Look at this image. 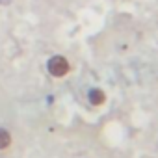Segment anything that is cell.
I'll use <instances>...</instances> for the list:
<instances>
[{
	"label": "cell",
	"mask_w": 158,
	"mask_h": 158,
	"mask_svg": "<svg viewBox=\"0 0 158 158\" xmlns=\"http://www.w3.org/2000/svg\"><path fill=\"white\" fill-rule=\"evenodd\" d=\"M47 69H48V73L54 78H61V76H65L69 73L71 67H69L67 58H63V56H52L48 60V63H47Z\"/></svg>",
	"instance_id": "obj_1"
},
{
	"label": "cell",
	"mask_w": 158,
	"mask_h": 158,
	"mask_svg": "<svg viewBox=\"0 0 158 158\" xmlns=\"http://www.w3.org/2000/svg\"><path fill=\"white\" fill-rule=\"evenodd\" d=\"M88 99H89V104L101 106V104H104V101H106V93H104L102 89H99V88H93V89H89Z\"/></svg>",
	"instance_id": "obj_2"
},
{
	"label": "cell",
	"mask_w": 158,
	"mask_h": 158,
	"mask_svg": "<svg viewBox=\"0 0 158 158\" xmlns=\"http://www.w3.org/2000/svg\"><path fill=\"white\" fill-rule=\"evenodd\" d=\"M11 145V134L6 128H0V151H4Z\"/></svg>",
	"instance_id": "obj_3"
}]
</instances>
